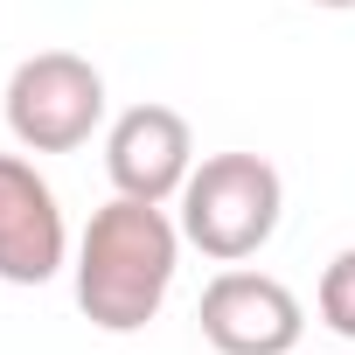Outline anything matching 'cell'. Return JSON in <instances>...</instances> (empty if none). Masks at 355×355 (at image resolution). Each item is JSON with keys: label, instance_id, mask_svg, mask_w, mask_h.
I'll list each match as a JSON object with an SVG mask.
<instances>
[{"label": "cell", "instance_id": "cell-1", "mask_svg": "<svg viewBox=\"0 0 355 355\" xmlns=\"http://www.w3.org/2000/svg\"><path fill=\"white\" fill-rule=\"evenodd\" d=\"M182 223L167 216V202H132L112 196L105 209H91L84 237H77V306L91 327L105 334H139L146 320H160L174 272H182Z\"/></svg>", "mask_w": 355, "mask_h": 355}, {"label": "cell", "instance_id": "cell-2", "mask_svg": "<svg viewBox=\"0 0 355 355\" xmlns=\"http://www.w3.org/2000/svg\"><path fill=\"white\" fill-rule=\"evenodd\" d=\"M182 237L216 258V265H244L258 258L272 237H279V216H286V182L265 153H202L196 174L182 182Z\"/></svg>", "mask_w": 355, "mask_h": 355}, {"label": "cell", "instance_id": "cell-3", "mask_svg": "<svg viewBox=\"0 0 355 355\" xmlns=\"http://www.w3.org/2000/svg\"><path fill=\"white\" fill-rule=\"evenodd\" d=\"M105 125V70L77 49H35L8 77V132L21 153H77Z\"/></svg>", "mask_w": 355, "mask_h": 355}, {"label": "cell", "instance_id": "cell-4", "mask_svg": "<svg viewBox=\"0 0 355 355\" xmlns=\"http://www.w3.org/2000/svg\"><path fill=\"white\" fill-rule=\"evenodd\" d=\"M196 320H202V341L216 355H293L300 348V327H306V306L293 300L286 279L223 265L202 286Z\"/></svg>", "mask_w": 355, "mask_h": 355}, {"label": "cell", "instance_id": "cell-5", "mask_svg": "<svg viewBox=\"0 0 355 355\" xmlns=\"http://www.w3.org/2000/svg\"><path fill=\"white\" fill-rule=\"evenodd\" d=\"M105 174L132 202H174L196 174V132L174 105H125L105 132Z\"/></svg>", "mask_w": 355, "mask_h": 355}, {"label": "cell", "instance_id": "cell-6", "mask_svg": "<svg viewBox=\"0 0 355 355\" xmlns=\"http://www.w3.org/2000/svg\"><path fill=\"white\" fill-rule=\"evenodd\" d=\"M63 265H70V223L56 189L35 174V160L0 153V279L49 286Z\"/></svg>", "mask_w": 355, "mask_h": 355}, {"label": "cell", "instance_id": "cell-7", "mask_svg": "<svg viewBox=\"0 0 355 355\" xmlns=\"http://www.w3.org/2000/svg\"><path fill=\"white\" fill-rule=\"evenodd\" d=\"M313 306H320V320H327L341 341H355V244L327 258V272H320V286H313Z\"/></svg>", "mask_w": 355, "mask_h": 355}, {"label": "cell", "instance_id": "cell-8", "mask_svg": "<svg viewBox=\"0 0 355 355\" xmlns=\"http://www.w3.org/2000/svg\"><path fill=\"white\" fill-rule=\"evenodd\" d=\"M306 8H327V15H348V8H355V0H306Z\"/></svg>", "mask_w": 355, "mask_h": 355}]
</instances>
